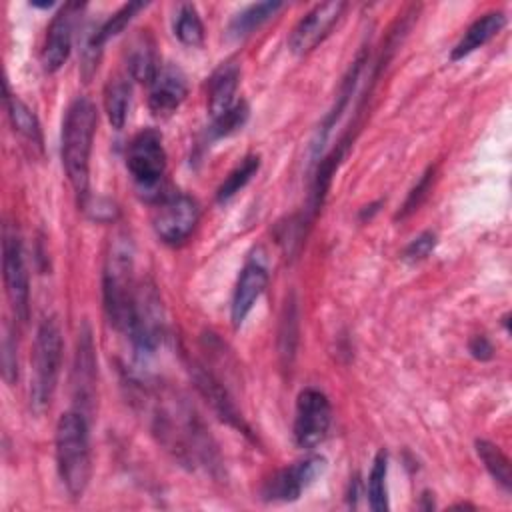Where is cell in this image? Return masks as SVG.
<instances>
[{
	"instance_id": "cell-1",
	"label": "cell",
	"mask_w": 512,
	"mask_h": 512,
	"mask_svg": "<svg viewBox=\"0 0 512 512\" xmlns=\"http://www.w3.org/2000/svg\"><path fill=\"white\" fill-rule=\"evenodd\" d=\"M98 124V112L92 100L76 98L62 122V164L66 176L82 206L88 200V174H90V152Z\"/></svg>"
},
{
	"instance_id": "cell-2",
	"label": "cell",
	"mask_w": 512,
	"mask_h": 512,
	"mask_svg": "<svg viewBox=\"0 0 512 512\" xmlns=\"http://www.w3.org/2000/svg\"><path fill=\"white\" fill-rule=\"evenodd\" d=\"M54 446L62 486L72 498H82L92 474L88 416L76 408L60 414Z\"/></svg>"
},
{
	"instance_id": "cell-3",
	"label": "cell",
	"mask_w": 512,
	"mask_h": 512,
	"mask_svg": "<svg viewBox=\"0 0 512 512\" xmlns=\"http://www.w3.org/2000/svg\"><path fill=\"white\" fill-rule=\"evenodd\" d=\"M154 432L160 436V442L184 464H214V446L210 436L198 422L194 410L184 402L162 404L156 408Z\"/></svg>"
},
{
	"instance_id": "cell-4",
	"label": "cell",
	"mask_w": 512,
	"mask_h": 512,
	"mask_svg": "<svg viewBox=\"0 0 512 512\" xmlns=\"http://www.w3.org/2000/svg\"><path fill=\"white\" fill-rule=\"evenodd\" d=\"M134 258H132V242L126 234H116L110 240V248L104 260L102 272V296H104V310L108 322L116 328L126 332L130 322V312L136 294L134 282Z\"/></svg>"
},
{
	"instance_id": "cell-5",
	"label": "cell",
	"mask_w": 512,
	"mask_h": 512,
	"mask_svg": "<svg viewBox=\"0 0 512 512\" xmlns=\"http://www.w3.org/2000/svg\"><path fill=\"white\" fill-rule=\"evenodd\" d=\"M62 332L54 318H44L36 330L32 352V380H30V404L36 412H42L56 390L60 366H62Z\"/></svg>"
},
{
	"instance_id": "cell-6",
	"label": "cell",
	"mask_w": 512,
	"mask_h": 512,
	"mask_svg": "<svg viewBox=\"0 0 512 512\" xmlns=\"http://www.w3.org/2000/svg\"><path fill=\"white\" fill-rule=\"evenodd\" d=\"M126 168L142 198H160L166 174V150L158 130L144 128L130 140L126 150Z\"/></svg>"
},
{
	"instance_id": "cell-7",
	"label": "cell",
	"mask_w": 512,
	"mask_h": 512,
	"mask_svg": "<svg viewBox=\"0 0 512 512\" xmlns=\"http://www.w3.org/2000/svg\"><path fill=\"white\" fill-rule=\"evenodd\" d=\"M126 332L140 356L152 354L162 342L164 312H162V302L154 284L142 282L136 286Z\"/></svg>"
},
{
	"instance_id": "cell-8",
	"label": "cell",
	"mask_w": 512,
	"mask_h": 512,
	"mask_svg": "<svg viewBox=\"0 0 512 512\" xmlns=\"http://www.w3.org/2000/svg\"><path fill=\"white\" fill-rule=\"evenodd\" d=\"M198 220H200V206L192 196L184 192H172V194L160 196V202L152 214V226L156 236L164 244H172V246L184 242L194 232Z\"/></svg>"
},
{
	"instance_id": "cell-9",
	"label": "cell",
	"mask_w": 512,
	"mask_h": 512,
	"mask_svg": "<svg viewBox=\"0 0 512 512\" xmlns=\"http://www.w3.org/2000/svg\"><path fill=\"white\" fill-rule=\"evenodd\" d=\"M332 408L324 392L316 388H304L296 400L294 414V442L298 448L310 450L318 446L330 428Z\"/></svg>"
},
{
	"instance_id": "cell-10",
	"label": "cell",
	"mask_w": 512,
	"mask_h": 512,
	"mask_svg": "<svg viewBox=\"0 0 512 512\" xmlns=\"http://www.w3.org/2000/svg\"><path fill=\"white\" fill-rule=\"evenodd\" d=\"M2 270H4L6 296L10 300L12 312L18 320L26 322L28 310H30L28 270L24 262L22 242L16 236V232H10L8 228L4 232V242H2Z\"/></svg>"
},
{
	"instance_id": "cell-11",
	"label": "cell",
	"mask_w": 512,
	"mask_h": 512,
	"mask_svg": "<svg viewBox=\"0 0 512 512\" xmlns=\"http://www.w3.org/2000/svg\"><path fill=\"white\" fill-rule=\"evenodd\" d=\"M326 470V460L322 456H308L278 470L262 488V498L266 502H294L300 494Z\"/></svg>"
},
{
	"instance_id": "cell-12",
	"label": "cell",
	"mask_w": 512,
	"mask_h": 512,
	"mask_svg": "<svg viewBox=\"0 0 512 512\" xmlns=\"http://www.w3.org/2000/svg\"><path fill=\"white\" fill-rule=\"evenodd\" d=\"M346 4L344 2H322L308 10L294 26L288 46L294 54H306L316 48L340 20Z\"/></svg>"
},
{
	"instance_id": "cell-13",
	"label": "cell",
	"mask_w": 512,
	"mask_h": 512,
	"mask_svg": "<svg viewBox=\"0 0 512 512\" xmlns=\"http://www.w3.org/2000/svg\"><path fill=\"white\" fill-rule=\"evenodd\" d=\"M72 390H74V400L78 404L76 410L88 416L94 402V392H96V348H94V340L88 324L80 328L78 340H76Z\"/></svg>"
},
{
	"instance_id": "cell-14",
	"label": "cell",
	"mask_w": 512,
	"mask_h": 512,
	"mask_svg": "<svg viewBox=\"0 0 512 512\" xmlns=\"http://www.w3.org/2000/svg\"><path fill=\"white\" fill-rule=\"evenodd\" d=\"M80 4H64L56 16L52 18L46 38L40 52V62L46 72H56L64 66L72 50V30H74V16L80 10Z\"/></svg>"
},
{
	"instance_id": "cell-15",
	"label": "cell",
	"mask_w": 512,
	"mask_h": 512,
	"mask_svg": "<svg viewBox=\"0 0 512 512\" xmlns=\"http://www.w3.org/2000/svg\"><path fill=\"white\" fill-rule=\"evenodd\" d=\"M186 94H188V84H186L184 72L172 64H164L160 66L158 74L150 82L148 108L154 116L168 118L180 108Z\"/></svg>"
},
{
	"instance_id": "cell-16",
	"label": "cell",
	"mask_w": 512,
	"mask_h": 512,
	"mask_svg": "<svg viewBox=\"0 0 512 512\" xmlns=\"http://www.w3.org/2000/svg\"><path fill=\"white\" fill-rule=\"evenodd\" d=\"M266 284H268V272H266L264 264L258 262V260L246 262L238 280H236L234 294H232V304H230V318H232L234 328L242 326V322L246 320V316L254 308L256 300L266 290Z\"/></svg>"
},
{
	"instance_id": "cell-17",
	"label": "cell",
	"mask_w": 512,
	"mask_h": 512,
	"mask_svg": "<svg viewBox=\"0 0 512 512\" xmlns=\"http://www.w3.org/2000/svg\"><path fill=\"white\" fill-rule=\"evenodd\" d=\"M192 380L194 386L198 388V392L206 398V402L210 404V408L230 426L238 428L240 432L248 434V426L244 424L238 408L234 406L230 394L226 392V388L222 386L220 380H216L204 366H194L192 368Z\"/></svg>"
},
{
	"instance_id": "cell-18",
	"label": "cell",
	"mask_w": 512,
	"mask_h": 512,
	"mask_svg": "<svg viewBox=\"0 0 512 512\" xmlns=\"http://www.w3.org/2000/svg\"><path fill=\"white\" fill-rule=\"evenodd\" d=\"M126 70L132 80L150 84L160 70V62L156 56V44L148 32L136 34L126 52Z\"/></svg>"
},
{
	"instance_id": "cell-19",
	"label": "cell",
	"mask_w": 512,
	"mask_h": 512,
	"mask_svg": "<svg viewBox=\"0 0 512 512\" xmlns=\"http://www.w3.org/2000/svg\"><path fill=\"white\" fill-rule=\"evenodd\" d=\"M240 80V68L234 62H226L218 66L208 78V110L212 118H218L228 108H232L236 88Z\"/></svg>"
},
{
	"instance_id": "cell-20",
	"label": "cell",
	"mask_w": 512,
	"mask_h": 512,
	"mask_svg": "<svg viewBox=\"0 0 512 512\" xmlns=\"http://www.w3.org/2000/svg\"><path fill=\"white\" fill-rule=\"evenodd\" d=\"M506 24V14L504 12H488L484 16H480L478 20H474L466 32L462 34V38L456 42V46L452 48V60H460L468 54H472L474 50H478L480 46H484L486 42H490Z\"/></svg>"
},
{
	"instance_id": "cell-21",
	"label": "cell",
	"mask_w": 512,
	"mask_h": 512,
	"mask_svg": "<svg viewBox=\"0 0 512 512\" xmlns=\"http://www.w3.org/2000/svg\"><path fill=\"white\" fill-rule=\"evenodd\" d=\"M4 106H6V114L8 120L12 124V128L32 146L42 148V128L40 122L36 118V114L30 110V106L26 102H22L18 96L10 94L8 86L4 84Z\"/></svg>"
},
{
	"instance_id": "cell-22",
	"label": "cell",
	"mask_w": 512,
	"mask_h": 512,
	"mask_svg": "<svg viewBox=\"0 0 512 512\" xmlns=\"http://www.w3.org/2000/svg\"><path fill=\"white\" fill-rule=\"evenodd\" d=\"M130 106V82L124 74H114L104 86V110L112 128L120 130L126 122Z\"/></svg>"
},
{
	"instance_id": "cell-23",
	"label": "cell",
	"mask_w": 512,
	"mask_h": 512,
	"mask_svg": "<svg viewBox=\"0 0 512 512\" xmlns=\"http://www.w3.org/2000/svg\"><path fill=\"white\" fill-rule=\"evenodd\" d=\"M282 8V2H258L250 4L244 10H240L228 24V36L230 38H244L258 30L266 20H270L278 10Z\"/></svg>"
},
{
	"instance_id": "cell-24",
	"label": "cell",
	"mask_w": 512,
	"mask_h": 512,
	"mask_svg": "<svg viewBox=\"0 0 512 512\" xmlns=\"http://www.w3.org/2000/svg\"><path fill=\"white\" fill-rule=\"evenodd\" d=\"M298 346V306L294 296L284 302L278 328V352L284 366H292Z\"/></svg>"
},
{
	"instance_id": "cell-25",
	"label": "cell",
	"mask_w": 512,
	"mask_h": 512,
	"mask_svg": "<svg viewBox=\"0 0 512 512\" xmlns=\"http://www.w3.org/2000/svg\"><path fill=\"white\" fill-rule=\"evenodd\" d=\"M476 454L482 460L484 468L490 472V476L498 482V486L504 492H510L512 486V470L508 456L500 450V446L488 442V440H476Z\"/></svg>"
},
{
	"instance_id": "cell-26",
	"label": "cell",
	"mask_w": 512,
	"mask_h": 512,
	"mask_svg": "<svg viewBox=\"0 0 512 512\" xmlns=\"http://www.w3.org/2000/svg\"><path fill=\"white\" fill-rule=\"evenodd\" d=\"M386 476H388V454L382 448L376 452L370 474H368V504L374 512L388 510Z\"/></svg>"
},
{
	"instance_id": "cell-27",
	"label": "cell",
	"mask_w": 512,
	"mask_h": 512,
	"mask_svg": "<svg viewBox=\"0 0 512 512\" xmlns=\"http://www.w3.org/2000/svg\"><path fill=\"white\" fill-rule=\"evenodd\" d=\"M174 34L186 46H200L204 42V24L196 6L182 4L174 18Z\"/></svg>"
},
{
	"instance_id": "cell-28",
	"label": "cell",
	"mask_w": 512,
	"mask_h": 512,
	"mask_svg": "<svg viewBox=\"0 0 512 512\" xmlns=\"http://www.w3.org/2000/svg\"><path fill=\"white\" fill-rule=\"evenodd\" d=\"M260 168V158L258 156H246L230 174L222 180V184L216 190V200L218 202H228L232 196H236L258 172Z\"/></svg>"
},
{
	"instance_id": "cell-29",
	"label": "cell",
	"mask_w": 512,
	"mask_h": 512,
	"mask_svg": "<svg viewBox=\"0 0 512 512\" xmlns=\"http://www.w3.org/2000/svg\"><path fill=\"white\" fill-rule=\"evenodd\" d=\"M246 120H248V106H246V102H236L224 114L214 118V122L210 126V136L212 138L228 136V134L236 132L238 128H242L246 124Z\"/></svg>"
},
{
	"instance_id": "cell-30",
	"label": "cell",
	"mask_w": 512,
	"mask_h": 512,
	"mask_svg": "<svg viewBox=\"0 0 512 512\" xmlns=\"http://www.w3.org/2000/svg\"><path fill=\"white\" fill-rule=\"evenodd\" d=\"M2 376L8 386H14V382L18 380V348L14 332L8 324L4 326L2 336Z\"/></svg>"
},
{
	"instance_id": "cell-31",
	"label": "cell",
	"mask_w": 512,
	"mask_h": 512,
	"mask_svg": "<svg viewBox=\"0 0 512 512\" xmlns=\"http://www.w3.org/2000/svg\"><path fill=\"white\" fill-rule=\"evenodd\" d=\"M434 246H436V234L426 230L408 242V246L402 252V260H406L410 264L420 262L434 250Z\"/></svg>"
},
{
	"instance_id": "cell-32",
	"label": "cell",
	"mask_w": 512,
	"mask_h": 512,
	"mask_svg": "<svg viewBox=\"0 0 512 512\" xmlns=\"http://www.w3.org/2000/svg\"><path fill=\"white\" fill-rule=\"evenodd\" d=\"M432 180H434V168H428V170L422 174V178L416 182V186L410 190V194H408V198H406L402 210L398 212L400 218H406L408 214H412L414 210H418V206H420V204L424 202V198L428 196V190H430Z\"/></svg>"
},
{
	"instance_id": "cell-33",
	"label": "cell",
	"mask_w": 512,
	"mask_h": 512,
	"mask_svg": "<svg viewBox=\"0 0 512 512\" xmlns=\"http://www.w3.org/2000/svg\"><path fill=\"white\" fill-rule=\"evenodd\" d=\"M468 350H470V354H472L476 360H482V362H484V360H490L492 354H494L492 342H490L486 336H482V334H476V336L470 338Z\"/></svg>"
}]
</instances>
